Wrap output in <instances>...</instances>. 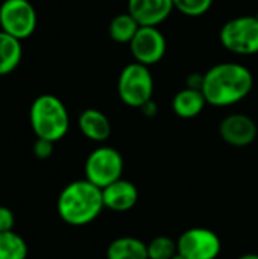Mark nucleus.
Here are the masks:
<instances>
[{
  "instance_id": "nucleus-25",
  "label": "nucleus",
  "mask_w": 258,
  "mask_h": 259,
  "mask_svg": "<svg viewBox=\"0 0 258 259\" xmlns=\"http://www.w3.org/2000/svg\"><path fill=\"white\" fill-rule=\"evenodd\" d=\"M237 259H258V253H245Z\"/></svg>"
},
{
  "instance_id": "nucleus-20",
  "label": "nucleus",
  "mask_w": 258,
  "mask_h": 259,
  "mask_svg": "<svg viewBox=\"0 0 258 259\" xmlns=\"http://www.w3.org/2000/svg\"><path fill=\"white\" fill-rule=\"evenodd\" d=\"M213 2L214 0H173V6L187 17H202L211 9Z\"/></svg>"
},
{
  "instance_id": "nucleus-21",
  "label": "nucleus",
  "mask_w": 258,
  "mask_h": 259,
  "mask_svg": "<svg viewBox=\"0 0 258 259\" xmlns=\"http://www.w3.org/2000/svg\"><path fill=\"white\" fill-rule=\"evenodd\" d=\"M53 144L52 141L49 140H43V138H36L35 143H33V147H32V152L33 155L38 158V159H47L52 156L53 153Z\"/></svg>"
},
{
  "instance_id": "nucleus-2",
  "label": "nucleus",
  "mask_w": 258,
  "mask_h": 259,
  "mask_svg": "<svg viewBox=\"0 0 258 259\" xmlns=\"http://www.w3.org/2000/svg\"><path fill=\"white\" fill-rule=\"evenodd\" d=\"M102 190L87 179L73 181L64 187L56 202L61 220L70 226H87L103 211Z\"/></svg>"
},
{
  "instance_id": "nucleus-26",
  "label": "nucleus",
  "mask_w": 258,
  "mask_h": 259,
  "mask_svg": "<svg viewBox=\"0 0 258 259\" xmlns=\"http://www.w3.org/2000/svg\"><path fill=\"white\" fill-rule=\"evenodd\" d=\"M172 259H186V258H184L182 255H179V253H176V255H175V256H173V258H172Z\"/></svg>"
},
{
  "instance_id": "nucleus-9",
  "label": "nucleus",
  "mask_w": 258,
  "mask_h": 259,
  "mask_svg": "<svg viewBox=\"0 0 258 259\" xmlns=\"http://www.w3.org/2000/svg\"><path fill=\"white\" fill-rule=\"evenodd\" d=\"M129 50L135 62L151 67L164 58L167 41L158 27L140 26L135 36L129 42Z\"/></svg>"
},
{
  "instance_id": "nucleus-10",
  "label": "nucleus",
  "mask_w": 258,
  "mask_h": 259,
  "mask_svg": "<svg viewBox=\"0 0 258 259\" xmlns=\"http://www.w3.org/2000/svg\"><path fill=\"white\" fill-rule=\"evenodd\" d=\"M219 135L228 146L248 147L257 140V123L246 114H230L220 121Z\"/></svg>"
},
{
  "instance_id": "nucleus-4",
  "label": "nucleus",
  "mask_w": 258,
  "mask_h": 259,
  "mask_svg": "<svg viewBox=\"0 0 258 259\" xmlns=\"http://www.w3.org/2000/svg\"><path fill=\"white\" fill-rule=\"evenodd\" d=\"M119 99L129 108H141L146 102L152 100L154 77L149 67L131 62L119 74L117 80Z\"/></svg>"
},
{
  "instance_id": "nucleus-5",
  "label": "nucleus",
  "mask_w": 258,
  "mask_h": 259,
  "mask_svg": "<svg viewBox=\"0 0 258 259\" xmlns=\"http://www.w3.org/2000/svg\"><path fill=\"white\" fill-rule=\"evenodd\" d=\"M220 44L239 56L258 53V20L255 15H242L228 20L219 32Z\"/></svg>"
},
{
  "instance_id": "nucleus-15",
  "label": "nucleus",
  "mask_w": 258,
  "mask_h": 259,
  "mask_svg": "<svg viewBox=\"0 0 258 259\" xmlns=\"http://www.w3.org/2000/svg\"><path fill=\"white\" fill-rule=\"evenodd\" d=\"M106 259H149L148 244L135 237H119L109 243Z\"/></svg>"
},
{
  "instance_id": "nucleus-18",
  "label": "nucleus",
  "mask_w": 258,
  "mask_h": 259,
  "mask_svg": "<svg viewBox=\"0 0 258 259\" xmlns=\"http://www.w3.org/2000/svg\"><path fill=\"white\" fill-rule=\"evenodd\" d=\"M27 244L14 231L0 232V259H26Z\"/></svg>"
},
{
  "instance_id": "nucleus-16",
  "label": "nucleus",
  "mask_w": 258,
  "mask_h": 259,
  "mask_svg": "<svg viewBox=\"0 0 258 259\" xmlns=\"http://www.w3.org/2000/svg\"><path fill=\"white\" fill-rule=\"evenodd\" d=\"M21 41L0 30V76L12 73L21 62Z\"/></svg>"
},
{
  "instance_id": "nucleus-6",
  "label": "nucleus",
  "mask_w": 258,
  "mask_h": 259,
  "mask_svg": "<svg viewBox=\"0 0 258 259\" xmlns=\"http://www.w3.org/2000/svg\"><path fill=\"white\" fill-rule=\"evenodd\" d=\"M125 161L122 153L109 146L94 149L85 161V179L103 190L113 182L122 179Z\"/></svg>"
},
{
  "instance_id": "nucleus-3",
  "label": "nucleus",
  "mask_w": 258,
  "mask_h": 259,
  "mask_svg": "<svg viewBox=\"0 0 258 259\" xmlns=\"http://www.w3.org/2000/svg\"><path fill=\"white\" fill-rule=\"evenodd\" d=\"M29 121L36 138L52 143L62 140L70 127L68 111L62 100L53 94H41L32 102Z\"/></svg>"
},
{
  "instance_id": "nucleus-19",
  "label": "nucleus",
  "mask_w": 258,
  "mask_h": 259,
  "mask_svg": "<svg viewBox=\"0 0 258 259\" xmlns=\"http://www.w3.org/2000/svg\"><path fill=\"white\" fill-rule=\"evenodd\" d=\"M178 253L176 241L167 235H158L148 244L149 259H172Z\"/></svg>"
},
{
  "instance_id": "nucleus-27",
  "label": "nucleus",
  "mask_w": 258,
  "mask_h": 259,
  "mask_svg": "<svg viewBox=\"0 0 258 259\" xmlns=\"http://www.w3.org/2000/svg\"><path fill=\"white\" fill-rule=\"evenodd\" d=\"M255 18H257V20H258V11H257V12H255Z\"/></svg>"
},
{
  "instance_id": "nucleus-12",
  "label": "nucleus",
  "mask_w": 258,
  "mask_h": 259,
  "mask_svg": "<svg viewBox=\"0 0 258 259\" xmlns=\"http://www.w3.org/2000/svg\"><path fill=\"white\" fill-rule=\"evenodd\" d=\"M105 208L114 212H128L138 202L137 187L126 179H119L102 190Z\"/></svg>"
},
{
  "instance_id": "nucleus-24",
  "label": "nucleus",
  "mask_w": 258,
  "mask_h": 259,
  "mask_svg": "<svg viewBox=\"0 0 258 259\" xmlns=\"http://www.w3.org/2000/svg\"><path fill=\"white\" fill-rule=\"evenodd\" d=\"M140 111H141V114H143L144 117L154 118V117L158 114V105H157L154 100H149V102H146V103L140 108Z\"/></svg>"
},
{
  "instance_id": "nucleus-23",
  "label": "nucleus",
  "mask_w": 258,
  "mask_h": 259,
  "mask_svg": "<svg viewBox=\"0 0 258 259\" xmlns=\"http://www.w3.org/2000/svg\"><path fill=\"white\" fill-rule=\"evenodd\" d=\"M186 88H190V90H199L202 91V85H204V74L201 73H192L187 76L186 79Z\"/></svg>"
},
{
  "instance_id": "nucleus-22",
  "label": "nucleus",
  "mask_w": 258,
  "mask_h": 259,
  "mask_svg": "<svg viewBox=\"0 0 258 259\" xmlns=\"http://www.w3.org/2000/svg\"><path fill=\"white\" fill-rule=\"evenodd\" d=\"M15 217L8 206H0V232H8L14 229Z\"/></svg>"
},
{
  "instance_id": "nucleus-7",
  "label": "nucleus",
  "mask_w": 258,
  "mask_h": 259,
  "mask_svg": "<svg viewBox=\"0 0 258 259\" xmlns=\"http://www.w3.org/2000/svg\"><path fill=\"white\" fill-rule=\"evenodd\" d=\"M38 17L29 0H3L0 5V29L23 41L36 29Z\"/></svg>"
},
{
  "instance_id": "nucleus-8",
  "label": "nucleus",
  "mask_w": 258,
  "mask_h": 259,
  "mask_svg": "<svg viewBox=\"0 0 258 259\" xmlns=\"http://www.w3.org/2000/svg\"><path fill=\"white\" fill-rule=\"evenodd\" d=\"M176 246L178 253L186 259H216L222 250L219 235L207 228L184 231L176 240Z\"/></svg>"
},
{
  "instance_id": "nucleus-1",
  "label": "nucleus",
  "mask_w": 258,
  "mask_h": 259,
  "mask_svg": "<svg viewBox=\"0 0 258 259\" xmlns=\"http://www.w3.org/2000/svg\"><path fill=\"white\" fill-rule=\"evenodd\" d=\"M254 76L239 62H220L204 73L202 93L208 105L216 108L233 106L249 96Z\"/></svg>"
},
{
  "instance_id": "nucleus-17",
  "label": "nucleus",
  "mask_w": 258,
  "mask_h": 259,
  "mask_svg": "<svg viewBox=\"0 0 258 259\" xmlns=\"http://www.w3.org/2000/svg\"><path fill=\"white\" fill-rule=\"evenodd\" d=\"M138 29H140V24L135 21V18L129 12H125V14L116 15L109 21L108 33L113 41L119 44H129Z\"/></svg>"
},
{
  "instance_id": "nucleus-14",
  "label": "nucleus",
  "mask_w": 258,
  "mask_h": 259,
  "mask_svg": "<svg viewBox=\"0 0 258 259\" xmlns=\"http://www.w3.org/2000/svg\"><path fill=\"white\" fill-rule=\"evenodd\" d=\"M207 105V100L204 97V93L199 90H190L184 88L178 91L172 100V109L173 112L184 120H190L198 117Z\"/></svg>"
},
{
  "instance_id": "nucleus-11",
  "label": "nucleus",
  "mask_w": 258,
  "mask_h": 259,
  "mask_svg": "<svg viewBox=\"0 0 258 259\" xmlns=\"http://www.w3.org/2000/svg\"><path fill=\"white\" fill-rule=\"evenodd\" d=\"M173 9V0H128V12L140 26L158 27Z\"/></svg>"
},
{
  "instance_id": "nucleus-13",
  "label": "nucleus",
  "mask_w": 258,
  "mask_h": 259,
  "mask_svg": "<svg viewBox=\"0 0 258 259\" xmlns=\"http://www.w3.org/2000/svg\"><path fill=\"white\" fill-rule=\"evenodd\" d=\"M79 131L85 138L94 143H103L111 137L113 127L109 118L99 109L90 108L81 112L78 118Z\"/></svg>"
}]
</instances>
